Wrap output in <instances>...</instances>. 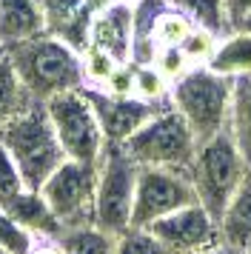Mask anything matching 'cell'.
Wrapping results in <instances>:
<instances>
[{"instance_id":"1","label":"cell","mask_w":251,"mask_h":254,"mask_svg":"<svg viewBox=\"0 0 251 254\" xmlns=\"http://www.w3.org/2000/svg\"><path fill=\"white\" fill-rule=\"evenodd\" d=\"M6 58L17 71L20 83L34 100H49L55 94L83 89V55L80 49L66 43L63 37L43 32V35L23 40L6 49Z\"/></svg>"},{"instance_id":"2","label":"cell","mask_w":251,"mask_h":254,"mask_svg":"<svg viewBox=\"0 0 251 254\" xmlns=\"http://www.w3.org/2000/svg\"><path fill=\"white\" fill-rule=\"evenodd\" d=\"M234 80L237 77L220 74L211 66H191L177 80H171L169 106L183 115L197 143L228 128Z\"/></svg>"},{"instance_id":"3","label":"cell","mask_w":251,"mask_h":254,"mask_svg":"<svg viewBox=\"0 0 251 254\" xmlns=\"http://www.w3.org/2000/svg\"><path fill=\"white\" fill-rule=\"evenodd\" d=\"M251 166L240 154L231 131H220L214 137L197 143L194 160L188 166V180L194 186L197 203L214 220L223 217L231 197L240 191V186L249 180Z\"/></svg>"},{"instance_id":"4","label":"cell","mask_w":251,"mask_h":254,"mask_svg":"<svg viewBox=\"0 0 251 254\" xmlns=\"http://www.w3.org/2000/svg\"><path fill=\"white\" fill-rule=\"evenodd\" d=\"M0 143L14 157L23 174V183L29 189H40L46 183V177L66 160L43 100H32L17 117L3 123Z\"/></svg>"},{"instance_id":"5","label":"cell","mask_w":251,"mask_h":254,"mask_svg":"<svg viewBox=\"0 0 251 254\" xmlns=\"http://www.w3.org/2000/svg\"><path fill=\"white\" fill-rule=\"evenodd\" d=\"M120 149L137 166H163V169L188 172L194 151H197V137L180 112H174L171 106H163Z\"/></svg>"},{"instance_id":"6","label":"cell","mask_w":251,"mask_h":254,"mask_svg":"<svg viewBox=\"0 0 251 254\" xmlns=\"http://www.w3.org/2000/svg\"><path fill=\"white\" fill-rule=\"evenodd\" d=\"M137 166L120 146H106L97 160V189H94V226L109 234H123L131 229Z\"/></svg>"},{"instance_id":"7","label":"cell","mask_w":251,"mask_h":254,"mask_svg":"<svg viewBox=\"0 0 251 254\" xmlns=\"http://www.w3.org/2000/svg\"><path fill=\"white\" fill-rule=\"evenodd\" d=\"M46 112L52 120L60 149L66 154V160L80 163H97L106 151V137H103L97 112L91 106L89 94L83 89L63 92L46 100Z\"/></svg>"},{"instance_id":"8","label":"cell","mask_w":251,"mask_h":254,"mask_svg":"<svg viewBox=\"0 0 251 254\" xmlns=\"http://www.w3.org/2000/svg\"><path fill=\"white\" fill-rule=\"evenodd\" d=\"M94 189H97V163L63 160L40 186L49 208L60 220L63 231L94 226Z\"/></svg>"},{"instance_id":"9","label":"cell","mask_w":251,"mask_h":254,"mask_svg":"<svg viewBox=\"0 0 251 254\" xmlns=\"http://www.w3.org/2000/svg\"><path fill=\"white\" fill-rule=\"evenodd\" d=\"M191 203H197V194H194V186L188 180V172L163 169V166H140L131 226L148 229L160 217H166L183 206H191Z\"/></svg>"},{"instance_id":"10","label":"cell","mask_w":251,"mask_h":254,"mask_svg":"<svg viewBox=\"0 0 251 254\" xmlns=\"http://www.w3.org/2000/svg\"><path fill=\"white\" fill-rule=\"evenodd\" d=\"M148 231L163 243L169 254H194L220 246V226L200 203L183 206L160 217L148 226Z\"/></svg>"},{"instance_id":"11","label":"cell","mask_w":251,"mask_h":254,"mask_svg":"<svg viewBox=\"0 0 251 254\" xmlns=\"http://www.w3.org/2000/svg\"><path fill=\"white\" fill-rule=\"evenodd\" d=\"M83 92L89 94L91 106H94V112H97L106 146H123L126 140L131 137L148 117H154L160 109H163V106H157V103L140 100L137 94L117 97V94L103 92L97 86H83Z\"/></svg>"},{"instance_id":"12","label":"cell","mask_w":251,"mask_h":254,"mask_svg":"<svg viewBox=\"0 0 251 254\" xmlns=\"http://www.w3.org/2000/svg\"><path fill=\"white\" fill-rule=\"evenodd\" d=\"M134 43V17L131 0H109L89 20V46L103 49L117 63H131Z\"/></svg>"},{"instance_id":"13","label":"cell","mask_w":251,"mask_h":254,"mask_svg":"<svg viewBox=\"0 0 251 254\" xmlns=\"http://www.w3.org/2000/svg\"><path fill=\"white\" fill-rule=\"evenodd\" d=\"M0 206L17 220L34 240H57V237L63 234V226H60V220L55 217V211L49 208L46 197L40 194V189H29V186H26V189L17 191L14 197L3 200Z\"/></svg>"},{"instance_id":"14","label":"cell","mask_w":251,"mask_h":254,"mask_svg":"<svg viewBox=\"0 0 251 254\" xmlns=\"http://www.w3.org/2000/svg\"><path fill=\"white\" fill-rule=\"evenodd\" d=\"M43 32L46 14L40 0H0V49L3 52Z\"/></svg>"},{"instance_id":"15","label":"cell","mask_w":251,"mask_h":254,"mask_svg":"<svg viewBox=\"0 0 251 254\" xmlns=\"http://www.w3.org/2000/svg\"><path fill=\"white\" fill-rule=\"evenodd\" d=\"M220 226V243L237 252H249L251 249V174L249 180L240 186V191L231 197L226 206L223 217L217 220Z\"/></svg>"},{"instance_id":"16","label":"cell","mask_w":251,"mask_h":254,"mask_svg":"<svg viewBox=\"0 0 251 254\" xmlns=\"http://www.w3.org/2000/svg\"><path fill=\"white\" fill-rule=\"evenodd\" d=\"M208 66L228 77H251V32L231 29L228 35H223Z\"/></svg>"},{"instance_id":"17","label":"cell","mask_w":251,"mask_h":254,"mask_svg":"<svg viewBox=\"0 0 251 254\" xmlns=\"http://www.w3.org/2000/svg\"><path fill=\"white\" fill-rule=\"evenodd\" d=\"M228 131H231V137L237 143L240 154L251 166V77H237L234 80Z\"/></svg>"},{"instance_id":"18","label":"cell","mask_w":251,"mask_h":254,"mask_svg":"<svg viewBox=\"0 0 251 254\" xmlns=\"http://www.w3.org/2000/svg\"><path fill=\"white\" fill-rule=\"evenodd\" d=\"M169 6L183 17H188L197 29H208L217 37L231 32L226 17V0H169Z\"/></svg>"},{"instance_id":"19","label":"cell","mask_w":251,"mask_h":254,"mask_svg":"<svg viewBox=\"0 0 251 254\" xmlns=\"http://www.w3.org/2000/svg\"><path fill=\"white\" fill-rule=\"evenodd\" d=\"M32 100L34 97L26 92L11 60L6 58V52H0V126L9 123L11 117H17Z\"/></svg>"},{"instance_id":"20","label":"cell","mask_w":251,"mask_h":254,"mask_svg":"<svg viewBox=\"0 0 251 254\" xmlns=\"http://www.w3.org/2000/svg\"><path fill=\"white\" fill-rule=\"evenodd\" d=\"M57 240L66 254H114L117 237L97 226H80V229H66Z\"/></svg>"},{"instance_id":"21","label":"cell","mask_w":251,"mask_h":254,"mask_svg":"<svg viewBox=\"0 0 251 254\" xmlns=\"http://www.w3.org/2000/svg\"><path fill=\"white\" fill-rule=\"evenodd\" d=\"M134 66V94L140 100H148V103L157 106H169V89L171 80L163 74V71L154 66V63H131Z\"/></svg>"},{"instance_id":"22","label":"cell","mask_w":251,"mask_h":254,"mask_svg":"<svg viewBox=\"0 0 251 254\" xmlns=\"http://www.w3.org/2000/svg\"><path fill=\"white\" fill-rule=\"evenodd\" d=\"M194 29V23L188 17H183L180 12H174V9H166V12L157 17V23H154V46H180L183 40L188 37V32Z\"/></svg>"},{"instance_id":"23","label":"cell","mask_w":251,"mask_h":254,"mask_svg":"<svg viewBox=\"0 0 251 254\" xmlns=\"http://www.w3.org/2000/svg\"><path fill=\"white\" fill-rule=\"evenodd\" d=\"M217 43H220V37H217L214 32L194 26L191 32H188V37L180 43V52L186 55L188 66H208V60L214 58Z\"/></svg>"},{"instance_id":"24","label":"cell","mask_w":251,"mask_h":254,"mask_svg":"<svg viewBox=\"0 0 251 254\" xmlns=\"http://www.w3.org/2000/svg\"><path fill=\"white\" fill-rule=\"evenodd\" d=\"M34 237L0 206V252L3 254H29Z\"/></svg>"},{"instance_id":"25","label":"cell","mask_w":251,"mask_h":254,"mask_svg":"<svg viewBox=\"0 0 251 254\" xmlns=\"http://www.w3.org/2000/svg\"><path fill=\"white\" fill-rule=\"evenodd\" d=\"M114 254H169L163 249V243L151 234L148 229H126L123 234H117L114 243Z\"/></svg>"},{"instance_id":"26","label":"cell","mask_w":251,"mask_h":254,"mask_svg":"<svg viewBox=\"0 0 251 254\" xmlns=\"http://www.w3.org/2000/svg\"><path fill=\"white\" fill-rule=\"evenodd\" d=\"M80 55H83V80H86V86H103L112 77V71L120 66L112 55H106L103 49L94 46H86Z\"/></svg>"},{"instance_id":"27","label":"cell","mask_w":251,"mask_h":254,"mask_svg":"<svg viewBox=\"0 0 251 254\" xmlns=\"http://www.w3.org/2000/svg\"><path fill=\"white\" fill-rule=\"evenodd\" d=\"M23 189H26V183H23L20 169H17L14 157L9 154V149L0 143V203L9 200V197H14L17 191H23Z\"/></svg>"},{"instance_id":"28","label":"cell","mask_w":251,"mask_h":254,"mask_svg":"<svg viewBox=\"0 0 251 254\" xmlns=\"http://www.w3.org/2000/svg\"><path fill=\"white\" fill-rule=\"evenodd\" d=\"M151 63H154L169 80H177L186 69H191L188 60H186V55L180 52V46H160L157 52H154V60H151Z\"/></svg>"},{"instance_id":"29","label":"cell","mask_w":251,"mask_h":254,"mask_svg":"<svg viewBox=\"0 0 251 254\" xmlns=\"http://www.w3.org/2000/svg\"><path fill=\"white\" fill-rule=\"evenodd\" d=\"M103 92L109 94H117V97H128V94H134V66L131 63H120L117 69L112 71V77L97 86Z\"/></svg>"},{"instance_id":"30","label":"cell","mask_w":251,"mask_h":254,"mask_svg":"<svg viewBox=\"0 0 251 254\" xmlns=\"http://www.w3.org/2000/svg\"><path fill=\"white\" fill-rule=\"evenodd\" d=\"M249 14H251V0H226V17L231 29H237Z\"/></svg>"},{"instance_id":"31","label":"cell","mask_w":251,"mask_h":254,"mask_svg":"<svg viewBox=\"0 0 251 254\" xmlns=\"http://www.w3.org/2000/svg\"><path fill=\"white\" fill-rule=\"evenodd\" d=\"M29 254H66V252H63L60 240H34Z\"/></svg>"},{"instance_id":"32","label":"cell","mask_w":251,"mask_h":254,"mask_svg":"<svg viewBox=\"0 0 251 254\" xmlns=\"http://www.w3.org/2000/svg\"><path fill=\"white\" fill-rule=\"evenodd\" d=\"M194 254H243V252H237V249H228V246H214V249H205V252H194Z\"/></svg>"},{"instance_id":"33","label":"cell","mask_w":251,"mask_h":254,"mask_svg":"<svg viewBox=\"0 0 251 254\" xmlns=\"http://www.w3.org/2000/svg\"><path fill=\"white\" fill-rule=\"evenodd\" d=\"M237 29H246V32H251V14H249V17H246V20H243L240 26H237Z\"/></svg>"},{"instance_id":"34","label":"cell","mask_w":251,"mask_h":254,"mask_svg":"<svg viewBox=\"0 0 251 254\" xmlns=\"http://www.w3.org/2000/svg\"><path fill=\"white\" fill-rule=\"evenodd\" d=\"M246 254H251V249H249V252H246Z\"/></svg>"},{"instance_id":"35","label":"cell","mask_w":251,"mask_h":254,"mask_svg":"<svg viewBox=\"0 0 251 254\" xmlns=\"http://www.w3.org/2000/svg\"><path fill=\"white\" fill-rule=\"evenodd\" d=\"M0 52H3V49H0Z\"/></svg>"},{"instance_id":"36","label":"cell","mask_w":251,"mask_h":254,"mask_svg":"<svg viewBox=\"0 0 251 254\" xmlns=\"http://www.w3.org/2000/svg\"><path fill=\"white\" fill-rule=\"evenodd\" d=\"M0 254H3V252H0Z\"/></svg>"}]
</instances>
